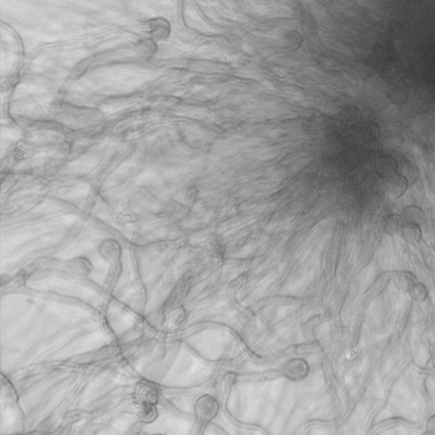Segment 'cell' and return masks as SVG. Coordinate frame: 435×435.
I'll return each mask as SVG.
<instances>
[{"label": "cell", "mask_w": 435, "mask_h": 435, "mask_svg": "<svg viewBox=\"0 0 435 435\" xmlns=\"http://www.w3.org/2000/svg\"><path fill=\"white\" fill-rule=\"evenodd\" d=\"M396 276H397L395 277L396 284L400 288H402L403 290H410L411 287L415 284V281H414L415 277H414V275H412L409 271L408 272L407 271H406V272L401 271V272L397 273Z\"/></svg>", "instance_id": "6da1fadb"}, {"label": "cell", "mask_w": 435, "mask_h": 435, "mask_svg": "<svg viewBox=\"0 0 435 435\" xmlns=\"http://www.w3.org/2000/svg\"><path fill=\"white\" fill-rule=\"evenodd\" d=\"M409 293L413 299L417 301H423L428 296L427 288L422 284H414L409 290Z\"/></svg>", "instance_id": "7a4b0ae2"}, {"label": "cell", "mask_w": 435, "mask_h": 435, "mask_svg": "<svg viewBox=\"0 0 435 435\" xmlns=\"http://www.w3.org/2000/svg\"><path fill=\"white\" fill-rule=\"evenodd\" d=\"M427 429H428V432L435 434V415H433L432 417H430V419L428 421Z\"/></svg>", "instance_id": "3957f363"}]
</instances>
